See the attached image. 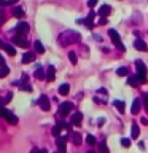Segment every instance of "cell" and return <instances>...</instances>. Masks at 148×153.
I'll return each instance as SVG.
<instances>
[{
  "mask_svg": "<svg viewBox=\"0 0 148 153\" xmlns=\"http://www.w3.org/2000/svg\"><path fill=\"white\" fill-rule=\"evenodd\" d=\"M3 50L7 51L10 56H14V54H16V50H14L13 45H7V43H5V48H3Z\"/></svg>",
  "mask_w": 148,
  "mask_h": 153,
  "instance_id": "cell-27",
  "label": "cell"
},
{
  "mask_svg": "<svg viewBox=\"0 0 148 153\" xmlns=\"http://www.w3.org/2000/svg\"><path fill=\"white\" fill-rule=\"evenodd\" d=\"M24 10L21 8V7H14L13 8V16H16V18H24Z\"/></svg>",
  "mask_w": 148,
  "mask_h": 153,
  "instance_id": "cell-22",
  "label": "cell"
},
{
  "mask_svg": "<svg viewBox=\"0 0 148 153\" xmlns=\"http://www.w3.org/2000/svg\"><path fill=\"white\" fill-rule=\"evenodd\" d=\"M72 110H73V104H72V102H62L61 107H59V117H61V118L67 117V115H69Z\"/></svg>",
  "mask_w": 148,
  "mask_h": 153,
  "instance_id": "cell-4",
  "label": "cell"
},
{
  "mask_svg": "<svg viewBox=\"0 0 148 153\" xmlns=\"http://www.w3.org/2000/svg\"><path fill=\"white\" fill-rule=\"evenodd\" d=\"M95 14H97V11H94V10H92V11H91V13L88 14V18H86V19H78V24H80V22H83V24H84V26L88 27V29H92Z\"/></svg>",
  "mask_w": 148,
  "mask_h": 153,
  "instance_id": "cell-6",
  "label": "cell"
},
{
  "mask_svg": "<svg viewBox=\"0 0 148 153\" xmlns=\"http://www.w3.org/2000/svg\"><path fill=\"white\" fill-rule=\"evenodd\" d=\"M99 24H100V26H104V24H107V18H102V19L99 21Z\"/></svg>",
  "mask_w": 148,
  "mask_h": 153,
  "instance_id": "cell-42",
  "label": "cell"
},
{
  "mask_svg": "<svg viewBox=\"0 0 148 153\" xmlns=\"http://www.w3.org/2000/svg\"><path fill=\"white\" fill-rule=\"evenodd\" d=\"M97 123H99V126H102V124L105 123V120H104V118H99V121H97Z\"/></svg>",
  "mask_w": 148,
  "mask_h": 153,
  "instance_id": "cell-46",
  "label": "cell"
},
{
  "mask_svg": "<svg viewBox=\"0 0 148 153\" xmlns=\"http://www.w3.org/2000/svg\"><path fill=\"white\" fill-rule=\"evenodd\" d=\"M2 65H5V59H3V56L0 54V67H2Z\"/></svg>",
  "mask_w": 148,
  "mask_h": 153,
  "instance_id": "cell-43",
  "label": "cell"
},
{
  "mask_svg": "<svg viewBox=\"0 0 148 153\" xmlns=\"http://www.w3.org/2000/svg\"><path fill=\"white\" fill-rule=\"evenodd\" d=\"M143 105H145V110H147V113H148V93L143 96Z\"/></svg>",
  "mask_w": 148,
  "mask_h": 153,
  "instance_id": "cell-34",
  "label": "cell"
},
{
  "mask_svg": "<svg viewBox=\"0 0 148 153\" xmlns=\"http://www.w3.org/2000/svg\"><path fill=\"white\" fill-rule=\"evenodd\" d=\"M11 97H13V93H8V94H7V100H8V102L11 100Z\"/></svg>",
  "mask_w": 148,
  "mask_h": 153,
  "instance_id": "cell-44",
  "label": "cell"
},
{
  "mask_svg": "<svg viewBox=\"0 0 148 153\" xmlns=\"http://www.w3.org/2000/svg\"><path fill=\"white\" fill-rule=\"evenodd\" d=\"M8 74H10V67H8L7 64L0 67V78H5V76H7Z\"/></svg>",
  "mask_w": 148,
  "mask_h": 153,
  "instance_id": "cell-25",
  "label": "cell"
},
{
  "mask_svg": "<svg viewBox=\"0 0 148 153\" xmlns=\"http://www.w3.org/2000/svg\"><path fill=\"white\" fill-rule=\"evenodd\" d=\"M86 142H88L89 145H95V142H97V140H95V137H94V136L88 134V136H86Z\"/></svg>",
  "mask_w": 148,
  "mask_h": 153,
  "instance_id": "cell-30",
  "label": "cell"
},
{
  "mask_svg": "<svg viewBox=\"0 0 148 153\" xmlns=\"http://www.w3.org/2000/svg\"><path fill=\"white\" fill-rule=\"evenodd\" d=\"M14 30H16V33H22V35H26V33L29 32V24L24 22V21L18 22L16 27H14Z\"/></svg>",
  "mask_w": 148,
  "mask_h": 153,
  "instance_id": "cell-8",
  "label": "cell"
},
{
  "mask_svg": "<svg viewBox=\"0 0 148 153\" xmlns=\"http://www.w3.org/2000/svg\"><path fill=\"white\" fill-rule=\"evenodd\" d=\"M65 142H67V139H65V137H57L56 145H57V150H59V153H67Z\"/></svg>",
  "mask_w": 148,
  "mask_h": 153,
  "instance_id": "cell-9",
  "label": "cell"
},
{
  "mask_svg": "<svg viewBox=\"0 0 148 153\" xmlns=\"http://www.w3.org/2000/svg\"><path fill=\"white\" fill-rule=\"evenodd\" d=\"M81 40V35L75 30H65L59 35V45L61 46H69L73 43H78Z\"/></svg>",
  "mask_w": 148,
  "mask_h": 153,
  "instance_id": "cell-1",
  "label": "cell"
},
{
  "mask_svg": "<svg viewBox=\"0 0 148 153\" xmlns=\"http://www.w3.org/2000/svg\"><path fill=\"white\" fill-rule=\"evenodd\" d=\"M8 5V0H0V7H7Z\"/></svg>",
  "mask_w": 148,
  "mask_h": 153,
  "instance_id": "cell-41",
  "label": "cell"
},
{
  "mask_svg": "<svg viewBox=\"0 0 148 153\" xmlns=\"http://www.w3.org/2000/svg\"><path fill=\"white\" fill-rule=\"evenodd\" d=\"M140 123L142 124H148V120L147 118H140Z\"/></svg>",
  "mask_w": 148,
  "mask_h": 153,
  "instance_id": "cell-45",
  "label": "cell"
},
{
  "mask_svg": "<svg viewBox=\"0 0 148 153\" xmlns=\"http://www.w3.org/2000/svg\"><path fill=\"white\" fill-rule=\"evenodd\" d=\"M116 75L118 76H127L129 75V69L127 67H119V69L116 70Z\"/></svg>",
  "mask_w": 148,
  "mask_h": 153,
  "instance_id": "cell-26",
  "label": "cell"
},
{
  "mask_svg": "<svg viewBox=\"0 0 148 153\" xmlns=\"http://www.w3.org/2000/svg\"><path fill=\"white\" fill-rule=\"evenodd\" d=\"M54 78H56V69H54V65H48L46 80H48V81H54Z\"/></svg>",
  "mask_w": 148,
  "mask_h": 153,
  "instance_id": "cell-14",
  "label": "cell"
},
{
  "mask_svg": "<svg viewBox=\"0 0 148 153\" xmlns=\"http://www.w3.org/2000/svg\"><path fill=\"white\" fill-rule=\"evenodd\" d=\"M81 121H83V115H81V112H75L73 115H72V120H70L72 124H75V126H80Z\"/></svg>",
  "mask_w": 148,
  "mask_h": 153,
  "instance_id": "cell-11",
  "label": "cell"
},
{
  "mask_svg": "<svg viewBox=\"0 0 148 153\" xmlns=\"http://www.w3.org/2000/svg\"><path fill=\"white\" fill-rule=\"evenodd\" d=\"M0 48H2V50H3V48H5V43H3L2 40H0Z\"/></svg>",
  "mask_w": 148,
  "mask_h": 153,
  "instance_id": "cell-47",
  "label": "cell"
},
{
  "mask_svg": "<svg viewBox=\"0 0 148 153\" xmlns=\"http://www.w3.org/2000/svg\"><path fill=\"white\" fill-rule=\"evenodd\" d=\"M5 120H7L10 124H18V117H16V115H13L11 112H8V113H7Z\"/></svg>",
  "mask_w": 148,
  "mask_h": 153,
  "instance_id": "cell-19",
  "label": "cell"
},
{
  "mask_svg": "<svg viewBox=\"0 0 148 153\" xmlns=\"http://www.w3.org/2000/svg\"><path fill=\"white\" fill-rule=\"evenodd\" d=\"M108 37L112 38L113 45L116 46L119 51H126V48H124L123 42H121V37H119V33H118L116 30H115V29H110V30H108Z\"/></svg>",
  "mask_w": 148,
  "mask_h": 153,
  "instance_id": "cell-2",
  "label": "cell"
},
{
  "mask_svg": "<svg viewBox=\"0 0 148 153\" xmlns=\"http://www.w3.org/2000/svg\"><path fill=\"white\" fill-rule=\"evenodd\" d=\"M113 105H115V108H116V110H119V113H124V110H126V105H124L123 100H115Z\"/></svg>",
  "mask_w": 148,
  "mask_h": 153,
  "instance_id": "cell-20",
  "label": "cell"
},
{
  "mask_svg": "<svg viewBox=\"0 0 148 153\" xmlns=\"http://www.w3.org/2000/svg\"><path fill=\"white\" fill-rule=\"evenodd\" d=\"M134 48H135V50H138V51H147V50H148L147 43L143 42V40H140V38H137V40L134 42Z\"/></svg>",
  "mask_w": 148,
  "mask_h": 153,
  "instance_id": "cell-13",
  "label": "cell"
},
{
  "mask_svg": "<svg viewBox=\"0 0 148 153\" xmlns=\"http://www.w3.org/2000/svg\"><path fill=\"white\" fill-rule=\"evenodd\" d=\"M33 48H35V51L38 53V54H43V53H45V46L41 45L40 40H35V43H33Z\"/></svg>",
  "mask_w": 148,
  "mask_h": 153,
  "instance_id": "cell-21",
  "label": "cell"
},
{
  "mask_svg": "<svg viewBox=\"0 0 148 153\" xmlns=\"http://www.w3.org/2000/svg\"><path fill=\"white\" fill-rule=\"evenodd\" d=\"M7 113H8V110H7V108L0 107V118H5V117H7Z\"/></svg>",
  "mask_w": 148,
  "mask_h": 153,
  "instance_id": "cell-36",
  "label": "cell"
},
{
  "mask_svg": "<svg viewBox=\"0 0 148 153\" xmlns=\"http://www.w3.org/2000/svg\"><path fill=\"white\" fill-rule=\"evenodd\" d=\"M69 59H70L72 64H76V62H78V57H76V53L75 51H70L69 53Z\"/></svg>",
  "mask_w": 148,
  "mask_h": 153,
  "instance_id": "cell-28",
  "label": "cell"
},
{
  "mask_svg": "<svg viewBox=\"0 0 148 153\" xmlns=\"http://www.w3.org/2000/svg\"><path fill=\"white\" fill-rule=\"evenodd\" d=\"M5 21H7V14H5L3 10H0V26H2Z\"/></svg>",
  "mask_w": 148,
  "mask_h": 153,
  "instance_id": "cell-33",
  "label": "cell"
},
{
  "mask_svg": "<svg viewBox=\"0 0 148 153\" xmlns=\"http://www.w3.org/2000/svg\"><path fill=\"white\" fill-rule=\"evenodd\" d=\"M69 91H70V86L67 85V83H64V85L59 86V94H61V96H67V94H69Z\"/></svg>",
  "mask_w": 148,
  "mask_h": 153,
  "instance_id": "cell-23",
  "label": "cell"
},
{
  "mask_svg": "<svg viewBox=\"0 0 148 153\" xmlns=\"http://www.w3.org/2000/svg\"><path fill=\"white\" fill-rule=\"evenodd\" d=\"M30 153H48L46 150H38V148H32Z\"/></svg>",
  "mask_w": 148,
  "mask_h": 153,
  "instance_id": "cell-38",
  "label": "cell"
},
{
  "mask_svg": "<svg viewBox=\"0 0 148 153\" xmlns=\"http://www.w3.org/2000/svg\"><path fill=\"white\" fill-rule=\"evenodd\" d=\"M8 100H7V97H0V107H3L5 104H7Z\"/></svg>",
  "mask_w": 148,
  "mask_h": 153,
  "instance_id": "cell-39",
  "label": "cell"
},
{
  "mask_svg": "<svg viewBox=\"0 0 148 153\" xmlns=\"http://www.w3.org/2000/svg\"><path fill=\"white\" fill-rule=\"evenodd\" d=\"M62 129H64V124H62V121H59V123H57L54 128H53V131H51V132H53V136L59 137V134H61V131H62Z\"/></svg>",
  "mask_w": 148,
  "mask_h": 153,
  "instance_id": "cell-18",
  "label": "cell"
},
{
  "mask_svg": "<svg viewBox=\"0 0 148 153\" xmlns=\"http://www.w3.org/2000/svg\"><path fill=\"white\" fill-rule=\"evenodd\" d=\"M99 150H100V153H108V147L105 145V142L99 143Z\"/></svg>",
  "mask_w": 148,
  "mask_h": 153,
  "instance_id": "cell-31",
  "label": "cell"
},
{
  "mask_svg": "<svg viewBox=\"0 0 148 153\" xmlns=\"http://www.w3.org/2000/svg\"><path fill=\"white\" fill-rule=\"evenodd\" d=\"M32 61H35V53H32V51L24 53V56H22V59H21L22 64H29V62H32Z\"/></svg>",
  "mask_w": 148,
  "mask_h": 153,
  "instance_id": "cell-12",
  "label": "cell"
},
{
  "mask_svg": "<svg viewBox=\"0 0 148 153\" xmlns=\"http://www.w3.org/2000/svg\"><path fill=\"white\" fill-rule=\"evenodd\" d=\"M38 105H40L41 110H45V112H48V110L51 108V104H50V99H48V96H40V99H38Z\"/></svg>",
  "mask_w": 148,
  "mask_h": 153,
  "instance_id": "cell-7",
  "label": "cell"
},
{
  "mask_svg": "<svg viewBox=\"0 0 148 153\" xmlns=\"http://www.w3.org/2000/svg\"><path fill=\"white\" fill-rule=\"evenodd\" d=\"M13 43L18 45V46H21V48H27L29 46L27 38H26V35H22V33H16V35L13 37Z\"/></svg>",
  "mask_w": 148,
  "mask_h": 153,
  "instance_id": "cell-5",
  "label": "cell"
},
{
  "mask_svg": "<svg viewBox=\"0 0 148 153\" xmlns=\"http://www.w3.org/2000/svg\"><path fill=\"white\" fill-rule=\"evenodd\" d=\"M35 76L38 80H43V78H46V72L41 69V67H37V70H35Z\"/></svg>",
  "mask_w": 148,
  "mask_h": 153,
  "instance_id": "cell-24",
  "label": "cell"
},
{
  "mask_svg": "<svg viewBox=\"0 0 148 153\" xmlns=\"http://www.w3.org/2000/svg\"><path fill=\"white\" fill-rule=\"evenodd\" d=\"M110 11H112V7H110V5H102V7L99 8L97 14H100L102 18H107L108 14H110Z\"/></svg>",
  "mask_w": 148,
  "mask_h": 153,
  "instance_id": "cell-15",
  "label": "cell"
},
{
  "mask_svg": "<svg viewBox=\"0 0 148 153\" xmlns=\"http://www.w3.org/2000/svg\"><path fill=\"white\" fill-rule=\"evenodd\" d=\"M86 153H94V150H89V152H86Z\"/></svg>",
  "mask_w": 148,
  "mask_h": 153,
  "instance_id": "cell-48",
  "label": "cell"
},
{
  "mask_svg": "<svg viewBox=\"0 0 148 153\" xmlns=\"http://www.w3.org/2000/svg\"><path fill=\"white\" fill-rule=\"evenodd\" d=\"M27 80H29V78H27V75L24 74V75H22V78H21V85H22V83H27Z\"/></svg>",
  "mask_w": 148,
  "mask_h": 153,
  "instance_id": "cell-40",
  "label": "cell"
},
{
  "mask_svg": "<svg viewBox=\"0 0 148 153\" xmlns=\"http://www.w3.org/2000/svg\"><path fill=\"white\" fill-rule=\"evenodd\" d=\"M140 105H142L140 99H134V102H132V108H131V113H132V115H137L138 112H140Z\"/></svg>",
  "mask_w": 148,
  "mask_h": 153,
  "instance_id": "cell-17",
  "label": "cell"
},
{
  "mask_svg": "<svg viewBox=\"0 0 148 153\" xmlns=\"http://www.w3.org/2000/svg\"><path fill=\"white\" fill-rule=\"evenodd\" d=\"M138 134H140V129H138L137 124H132V139H137Z\"/></svg>",
  "mask_w": 148,
  "mask_h": 153,
  "instance_id": "cell-29",
  "label": "cell"
},
{
  "mask_svg": "<svg viewBox=\"0 0 148 153\" xmlns=\"http://www.w3.org/2000/svg\"><path fill=\"white\" fill-rule=\"evenodd\" d=\"M121 145H123L124 148L131 147V139H127V137H124V139H121Z\"/></svg>",
  "mask_w": 148,
  "mask_h": 153,
  "instance_id": "cell-32",
  "label": "cell"
},
{
  "mask_svg": "<svg viewBox=\"0 0 148 153\" xmlns=\"http://www.w3.org/2000/svg\"><path fill=\"white\" fill-rule=\"evenodd\" d=\"M127 85L134 86V88H138L142 85V81L138 78V75H131V76H127Z\"/></svg>",
  "mask_w": 148,
  "mask_h": 153,
  "instance_id": "cell-10",
  "label": "cell"
},
{
  "mask_svg": "<svg viewBox=\"0 0 148 153\" xmlns=\"http://www.w3.org/2000/svg\"><path fill=\"white\" fill-rule=\"evenodd\" d=\"M70 139H72V142H73L75 145H81V142H83L80 132H70Z\"/></svg>",
  "mask_w": 148,
  "mask_h": 153,
  "instance_id": "cell-16",
  "label": "cell"
},
{
  "mask_svg": "<svg viewBox=\"0 0 148 153\" xmlns=\"http://www.w3.org/2000/svg\"><path fill=\"white\" fill-rule=\"evenodd\" d=\"M135 67H137V75H138V78H140V81L142 83H147V65L143 64L142 61H137Z\"/></svg>",
  "mask_w": 148,
  "mask_h": 153,
  "instance_id": "cell-3",
  "label": "cell"
},
{
  "mask_svg": "<svg viewBox=\"0 0 148 153\" xmlns=\"http://www.w3.org/2000/svg\"><path fill=\"white\" fill-rule=\"evenodd\" d=\"M21 89H22V91H27V93H30V91H32V86H30V85H21Z\"/></svg>",
  "mask_w": 148,
  "mask_h": 153,
  "instance_id": "cell-35",
  "label": "cell"
},
{
  "mask_svg": "<svg viewBox=\"0 0 148 153\" xmlns=\"http://www.w3.org/2000/svg\"><path fill=\"white\" fill-rule=\"evenodd\" d=\"M97 2H99V0H88V7L89 8H94L95 5H97Z\"/></svg>",
  "mask_w": 148,
  "mask_h": 153,
  "instance_id": "cell-37",
  "label": "cell"
}]
</instances>
